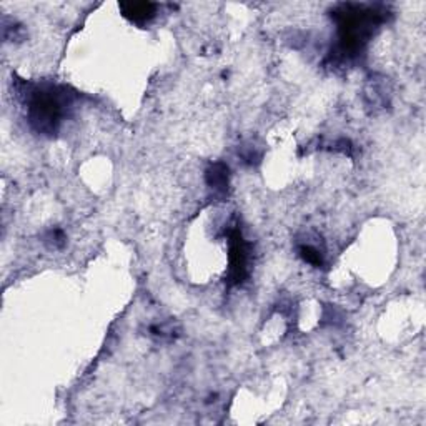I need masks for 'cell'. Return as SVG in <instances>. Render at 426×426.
Segmentation results:
<instances>
[{
  "label": "cell",
  "mask_w": 426,
  "mask_h": 426,
  "mask_svg": "<svg viewBox=\"0 0 426 426\" xmlns=\"http://www.w3.org/2000/svg\"><path fill=\"white\" fill-rule=\"evenodd\" d=\"M122 15L128 18V20L135 22V24H144L149 22L150 18L155 17L157 13V6L150 2H130V4H120Z\"/></svg>",
  "instance_id": "obj_2"
},
{
  "label": "cell",
  "mask_w": 426,
  "mask_h": 426,
  "mask_svg": "<svg viewBox=\"0 0 426 426\" xmlns=\"http://www.w3.org/2000/svg\"><path fill=\"white\" fill-rule=\"evenodd\" d=\"M300 255H301V258L305 260V262L315 265V267H320V265L323 263L322 253H320L317 249H313L311 245L300 246Z\"/></svg>",
  "instance_id": "obj_5"
},
{
  "label": "cell",
  "mask_w": 426,
  "mask_h": 426,
  "mask_svg": "<svg viewBox=\"0 0 426 426\" xmlns=\"http://www.w3.org/2000/svg\"><path fill=\"white\" fill-rule=\"evenodd\" d=\"M70 104L65 89H34L29 95V120L40 134H54Z\"/></svg>",
  "instance_id": "obj_1"
},
{
  "label": "cell",
  "mask_w": 426,
  "mask_h": 426,
  "mask_svg": "<svg viewBox=\"0 0 426 426\" xmlns=\"http://www.w3.org/2000/svg\"><path fill=\"white\" fill-rule=\"evenodd\" d=\"M207 182L217 190H225L228 185V168L223 163L213 165L207 172Z\"/></svg>",
  "instance_id": "obj_4"
},
{
  "label": "cell",
  "mask_w": 426,
  "mask_h": 426,
  "mask_svg": "<svg viewBox=\"0 0 426 426\" xmlns=\"http://www.w3.org/2000/svg\"><path fill=\"white\" fill-rule=\"evenodd\" d=\"M230 258H232V275L235 282H242L245 277V263H246V253L244 238L238 232L232 235V246H230Z\"/></svg>",
  "instance_id": "obj_3"
}]
</instances>
